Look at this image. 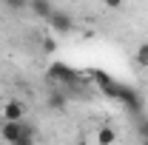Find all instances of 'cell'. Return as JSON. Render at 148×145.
<instances>
[{
  "instance_id": "1",
  "label": "cell",
  "mask_w": 148,
  "mask_h": 145,
  "mask_svg": "<svg viewBox=\"0 0 148 145\" xmlns=\"http://www.w3.org/2000/svg\"><path fill=\"white\" fill-rule=\"evenodd\" d=\"M100 85H103V91H106L108 97L120 100V105H125L128 111H140L143 100H140V94H137L134 88H125V85H117V83H111L108 77H103V74H100Z\"/></svg>"
},
{
  "instance_id": "2",
  "label": "cell",
  "mask_w": 148,
  "mask_h": 145,
  "mask_svg": "<svg viewBox=\"0 0 148 145\" xmlns=\"http://www.w3.org/2000/svg\"><path fill=\"white\" fill-rule=\"evenodd\" d=\"M49 23V29H51V34H69V31H74V20L69 12H63V9H54L51 12V17L46 20Z\"/></svg>"
},
{
  "instance_id": "3",
  "label": "cell",
  "mask_w": 148,
  "mask_h": 145,
  "mask_svg": "<svg viewBox=\"0 0 148 145\" xmlns=\"http://www.w3.org/2000/svg\"><path fill=\"white\" fill-rule=\"evenodd\" d=\"M23 117H26V105H23L20 100H6V105H3V120H6V122H23Z\"/></svg>"
},
{
  "instance_id": "4",
  "label": "cell",
  "mask_w": 148,
  "mask_h": 145,
  "mask_svg": "<svg viewBox=\"0 0 148 145\" xmlns=\"http://www.w3.org/2000/svg\"><path fill=\"white\" fill-rule=\"evenodd\" d=\"M29 14H34L37 20H49L51 17V12H54V6H51V0H29Z\"/></svg>"
},
{
  "instance_id": "5",
  "label": "cell",
  "mask_w": 148,
  "mask_h": 145,
  "mask_svg": "<svg viewBox=\"0 0 148 145\" xmlns=\"http://www.w3.org/2000/svg\"><path fill=\"white\" fill-rule=\"evenodd\" d=\"M26 122V120H23ZM23 122H0V137H3V142L6 145H14L17 142V137H20V131H23Z\"/></svg>"
},
{
  "instance_id": "6",
  "label": "cell",
  "mask_w": 148,
  "mask_h": 145,
  "mask_svg": "<svg viewBox=\"0 0 148 145\" xmlns=\"http://www.w3.org/2000/svg\"><path fill=\"white\" fill-rule=\"evenodd\" d=\"M94 140H97V145H114L117 142V131L111 125H100L97 134H94Z\"/></svg>"
},
{
  "instance_id": "7",
  "label": "cell",
  "mask_w": 148,
  "mask_h": 145,
  "mask_svg": "<svg viewBox=\"0 0 148 145\" xmlns=\"http://www.w3.org/2000/svg\"><path fill=\"white\" fill-rule=\"evenodd\" d=\"M14 145H34V125L32 122H23V131H20Z\"/></svg>"
},
{
  "instance_id": "8",
  "label": "cell",
  "mask_w": 148,
  "mask_h": 145,
  "mask_svg": "<svg viewBox=\"0 0 148 145\" xmlns=\"http://www.w3.org/2000/svg\"><path fill=\"white\" fill-rule=\"evenodd\" d=\"M46 103H49V108H51V111H66V94H60V91H51Z\"/></svg>"
},
{
  "instance_id": "9",
  "label": "cell",
  "mask_w": 148,
  "mask_h": 145,
  "mask_svg": "<svg viewBox=\"0 0 148 145\" xmlns=\"http://www.w3.org/2000/svg\"><path fill=\"white\" fill-rule=\"evenodd\" d=\"M134 60H137L143 68H148V40H143V43L137 46V51H134Z\"/></svg>"
},
{
  "instance_id": "10",
  "label": "cell",
  "mask_w": 148,
  "mask_h": 145,
  "mask_svg": "<svg viewBox=\"0 0 148 145\" xmlns=\"http://www.w3.org/2000/svg\"><path fill=\"white\" fill-rule=\"evenodd\" d=\"M3 6L12 9V12H23V9L29 6V0H3Z\"/></svg>"
},
{
  "instance_id": "11",
  "label": "cell",
  "mask_w": 148,
  "mask_h": 145,
  "mask_svg": "<svg viewBox=\"0 0 148 145\" xmlns=\"http://www.w3.org/2000/svg\"><path fill=\"white\" fill-rule=\"evenodd\" d=\"M40 46H43V51H46V54H54V51H57V40H54V37H43V43H40Z\"/></svg>"
},
{
  "instance_id": "12",
  "label": "cell",
  "mask_w": 148,
  "mask_h": 145,
  "mask_svg": "<svg viewBox=\"0 0 148 145\" xmlns=\"http://www.w3.org/2000/svg\"><path fill=\"white\" fill-rule=\"evenodd\" d=\"M123 3H125V0H103V6H106V9H111V12L123 9Z\"/></svg>"
},
{
  "instance_id": "13",
  "label": "cell",
  "mask_w": 148,
  "mask_h": 145,
  "mask_svg": "<svg viewBox=\"0 0 148 145\" xmlns=\"http://www.w3.org/2000/svg\"><path fill=\"white\" fill-rule=\"evenodd\" d=\"M140 134H143V137H148V120H143V122H140Z\"/></svg>"
},
{
  "instance_id": "14",
  "label": "cell",
  "mask_w": 148,
  "mask_h": 145,
  "mask_svg": "<svg viewBox=\"0 0 148 145\" xmlns=\"http://www.w3.org/2000/svg\"><path fill=\"white\" fill-rule=\"evenodd\" d=\"M145 145H148V142H145Z\"/></svg>"
}]
</instances>
